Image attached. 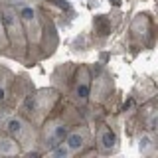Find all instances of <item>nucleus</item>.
Here are the masks:
<instances>
[{"instance_id":"1","label":"nucleus","mask_w":158,"mask_h":158,"mask_svg":"<svg viewBox=\"0 0 158 158\" xmlns=\"http://www.w3.org/2000/svg\"><path fill=\"white\" fill-rule=\"evenodd\" d=\"M6 131L8 135L20 144L22 152L32 150L38 144V132L32 127V123H28L24 117H10L6 121Z\"/></svg>"},{"instance_id":"2","label":"nucleus","mask_w":158,"mask_h":158,"mask_svg":"<svg viewBox=\"0 0 158 158\" xmlns=\"http://www.w3.org/2000/svg\"><path fill=\"white\" fill-rule=\"evenodd\" d=\"M67 127L65 123L61 121H49L44 125L42 128V136H40V140H42V146L46 148V150H52L53 146H57L59 142H63V138L67 135Z\"/></svg>"},{"instance_id":"3","label":"nucleus","mask_w":158,"mask_h":158,"mask_svg":"<svg viewBox=\"0 0 158 158\" xmlns=\"http://www.w3.org/2000/svg\"><path fill=\"white\" fill-rule=\"evenodd\" d=\"M18 18L22 22V28H24V34L26 38H30L32 42H38L42 38V26L38 22V14L32 6H22L18 12Z\"/></svg>"},{"instance_id":"4","label":"nucleus","mask_w":158,"mask_h":158,"mask_svg":"<svg viewBox=\"0 0 158 158\" xmlns=\"http://www.w3.org/2000/svg\"><path fill=\"white\" fill-rule=\"evenodd\" d=\"M89 95H91V75H89V69L81 65L75 75V99L83 103L87 101Z\"/></svg>"},{"instance_id":"5","label":"nucleus","mask_w":158,"mask_h":158,"mask_svg":"<svg viewBox=\"0 0 158 158\" xmlns=\"http://www.w3.org/2000/svg\"><path fill=\"white\" fill-rule=\"evenodd\" d=\"M53 101H56V91H42V93H38V95L30 97L28 105H30V109H32L36 115H40V118H42L44 113L52 107Z\"/></svg>"},{"instance_id":"6","label":"nucleus","mask_w":158,"mask_h":158,"mask_svg":"<svg viewBox=\"0 0 158 158\" xmlns=\"http://www.w3.org/2000/svg\"><path fill=\"white\" fill-rule=\"evenodd\" d=\"M97 144H99V150L101 152H115L117 146H118V138L115 135V131L109 128V127H103L101 131H99Z\"/></svg>"},{"instance_id":"7","label":"nucleus","mask_w":158,"mask_h":158,"mask_svg":"<svg viewBox=\"0 0 158 158\" xmlns=\"http://www.w3.org/2000/svg\"><path fill=\"white\" fill-rule=\"evenodd\" d=\"M87 136H89L87 128H79V131L67 132L65 138H63V142L69 146V150H71L73 154H77V152H81V148L87 144Z\"/></svg>"},{"instance_id":"8","label":"nucleus","mask_w":158,"mask_h":158,"mask_svg":"<svg viewBox=\"0 0 158 158\" xmlns=\"http://www.w3.org/2000/svg\"><path fill=\"white\" fill-rule=\"evenodd\" d=\"M22 154V148L10 135H2L0 136V156H16Z\"/></svg>"},{"instance_id":"9","label":"nucleus","mask_w":158,"mask_h":158,"mask_svg":"<svg viewBox=\"0 0 158 158\" xmlns=\"http://www.w3.org/2000/svg\"><path fill=\"white\" fill-rule=\"evenodd\" d=\"M12 71L6 67H0V103L6 99L8 95V87H10V83H12Z\"/></svg>"},{"instance_id":"10","label":"nucleus","mask_w":158,"mask_h":158,"mask_svg":"<svg viewBox=\"0 0 158 158\" xmlns=\"http://www.w3.org/2000/svg\"><path fill=\"white\" fill-rule=\"evenodd\" d=\"M154 148H156V142L154 138H152L150 135H142L140 138H138V150L142 152V154H154Z\"/></svg>"},{"instance_id":"11","label":"nucleus","mask_w":158,"mask_h":158,"mask_svg":"<svg viewBox=\"0 0 158 158\" xmlns=\"http://www.w3.org/2000/svg\"><path fill=\"white\" fill-rule=\"evenodd\" d=\"M48 154L53 156V158H69V156H73V152L69 150V146L65 142H59L57 146H53L52 150H48Z\"/></svg>"},{"instance_id":"12","label":"nucleus","mask_w":158,"mask_h":158,"mask_svg":"<svg viewBox=\"0 0 158 158\" xmlns=\"http://www.w3.org/2000/svg\"><path fill=\"white\" fill-rule=\"evenodd\" d=\"M8 46H10V40H8V34H6V28H4L2 16H0V49H6Z\"/></svg>"},{"instance_id":"13","label":"nucleus","mask_w":158,"mask_h":158,"mask_svg":"<svg viewBox=\"0 0 158 158\" xmlns=\"http://www.w3.org/2000/svg\"><path fill=\"white\" fill-rule=\"evenodd\" d=\"M113 4H115V6H121V0H111Z\"/></svg>"}]
</instances>
